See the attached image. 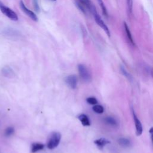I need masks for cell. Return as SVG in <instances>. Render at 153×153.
<instances>
[{"mask_svg": "<svg viewBox=\"0 0 153 153\" xmlns=\"http://www.w3.org/2000/svg\"><path fill=\"white\" fill-rule=\"evenodd\" d=\"M0 10L10 20L17 21L19 19L17 14L11 8L5 6L1 2H0Z\"/></svg>", "mask_w": 153, "mask_h": 153, "instance_id": "7a4b0ae2", "label": "cell"}, {"mask_svg": "<svg viewBox=\"0 0 153 153\" xmlns=\"http://www.w3.org/2000/svg\"><path fill=\"white\" fill-rule=\"evenodd\" d=\"M33 5L35 10L39 13V6L38 5V0H33Z\"/></svg>", "mask_w": 153, "mask_h": 153, "instance_id": "44dd1931", "label": "cell"}, {"mask_svg": "<svg viewBox=\"0 0 153 153\" xmlns=\"http://www.w3.org/2000/svg\"><path fill=\"white\" fill-rule=\"evenodd\" d=\"M149 133H150V134H151V140H152V143H153V127H152L149 129Z\"/></svg>", "mask_w": 153, "mask_h": 153, "instance_id": "603a6c76", "label": "cell"}, {"mask_svg": "<svg viewBox=\"0 0 153 153\" xmlns=\"http://www.w3.org/2000/svg\"><path fill=\"white\" fill-rule=\"evenodd\" d=\"M123 28H124V32L126 33V37H127V39L128 41V42L133 46H135V43H134V41L133 39V38L132 36V35H131V31L128 26V25H127V23L124 22L123 23Z\"/></svg>", "mask_w": 153, "mask_h": 153, "instance_id": "8992f818", "label": "cell"}, {"mask_svg": "<svg viewBox=\"0 0 153 153\" xmlns=\"http://www.w3.org/2000/svg\"><path fill=\"white\" fill-rule=\"evenodd\" d=\"M133 120L135 124V127H136V133L137 136H140L142 133L143 131V128L142 124L140 121V120L137 118V116L136 115L134 111H133Z\"/></svg>", "mask_w": 153, "mask_h": 153, "instance_id": "ba28073f", "label": "cell"}, {"mask_svg": "<svg viewBox=\"0 0 153 153\" xmlns=\"http://www.w3.org/2000/svg\"><path fill=\"white\" fill-rule=\"evenodd\" d=\"M92 15L93 16L96 23L105 31V32L106 33L108 36L110 37L111 36V33H110L109 29L108 27L107 26V25L105 23L103 20L102 19V18L100 17L99 14L97 13V11H95L94 13H93L92 14Z\"/></svg>", "mask_w": 153, "mask_h": 153, "instance_id": "3957f363", "label": "cell"}, {"mask_svg": "<svg viewBox=\"0 0 153 153\" xmlns=\"http://www.w3.org/2000/svg\"><path fill=\"white\" fill-rule=\"evenodd\" d=\"M44 145L42 143H33L31 145V149H30V151L32 153H35L39 151H41L42 149H44Z\"/></svg>", "mask_w": 153, "mask_h": 153, "instance_id": "30bf717a", "label": "cell"}, {"mask_svg": "<svg viewBox=\"0 0 153 153\" xmlns=\"http://www.w3.org/2000/svg\"><path fill=\"white\" fill-rule=\"evenodd\" d=\"M105 121L106 123H108V124L111 125V126H117V121L116 120L113 118V117H107L105 119Z\"/></svg>", "mask_w": 153, "mask_h": 153, "instance_id": "e0dca14e", "label": "cell"}, {"mask_svg": "<svg viewBox=\"0 0 153 153\" xmlns=\"http://www.w3.org/2000/svg\"><path fill=\"white\" fill-rule=\"evenodd\" d=\"M78 72L81 78L85 81L88 82L91 79V75L87 67L82 64H79L78 66Z\"/></svg>", "mask_w": 153, "mask_h": 153, "instance_id": "277c9868", "label": "cell"}, {"mask_svg": "<svg viewBox=\"0 0 153 153\" xmlns=\"http://www.w3.org/2000/svg\"><path fill=\"white\" fill-rule=\"evenodd\" d=\"M4 34L7 35V36H17L19 35V33L16 30L11 29V28L5 29L4 31Z\"/></svg>", "mask_w": 153, "mask_h": 153, "instance_id": "4fadbf2b", "label": "cell"}, {"mask_svg": "<svg viewBox=\"0 0 153 153\" xmlns=\"http://www.w3.org/2000/svg\"><path fill=\"white\" fill-rule=\"evenodd\" d=\"M94 143L99 149H102L105 145L109 144L110 143V141L105 138H100L95 140L94 141Z\"/></svg>", "mask_w": 153, "mask_h": 153, "instance_id": "9c48e42d", "label": "cell"}, {"mask_svg": "<svg viewBox=\"0 0 153 153\" xmlns=\"http://www.w3.org/2000/svg\"><path fill=\"white\" fill-rule=\"evenodd\" d=\"M2 73L4 74V75L7 76H9L10 75H12L13 74V71L12 69L9 68L8 66H6L3 68L2 69Z\"/></svg>", "mask_w": 153, "mask_h": 153, "instance_id": "ac0fdd59", "label": "cell"}, {"mask_svg": "<svg viewBox=\"0 0 153 153\" xmlns=\"http://www.w3.org/2000/svg\"><path fill=\"white\" fill-rule=\"evenodd\" d=\"M121 71H122V72L124 74V75H125V76H127V77H128V78H130V75L128 74V72L126 71V69L123 68V67H121Z\"/></svg>", "mask_w": 153, "mask_h": 153, "instance_id": "7402d4cb", "label": "cell"}, {"mask_svg": "<svg viewBox=\"0 0 153 153\" xmlns=\"http://www.w3.org/2000/svg\"><path fill=\"white\" fill-rule=\"evenodd\" d=\"M126 4H127V13L128 15H131L133 11V0H126Z\"/></svg>", "mask_w": 153, "mask_h": 153, "instance_id": "5bb4252c", "label": "cell"}, {"mask_svg": "<svg viewBox=\"0 0 153 153\" xmlns=\"http://www.w3.org/2000/svg\"><path fill=\"white\" fill-rule=\"evenodd\" d=\"M51 1H56V0H51Z\"/></svg>", "mask_w": 153, "mask_h": 153, "instance_id": "d4e9b609", "label": "cell"}, {"mask_svg": "<svg viewBox=\"0 0 153 153\" xmlns=\"http://www.w3.org/2000/svg\"><path fill=\"white\" fill-rule=\"evenodd\" d=\"M66 83L71 88H75L77 85V78L75 75H70L68 76L65 79Z\"/></svg>", "mask_w": 153, "mask_h": 153, "instance_id": "52a82bcc", "label": "cell"}, {"mask_svg": "<svg viewBox=\"0 0 153 153\" xmlns=\"http://www.w3.org/2000/svg\"><path fill=\"white\" fill-rule=\"evenodd\" d=\"M78 119L80 121V122L81 123V124H82V126H89L90 125V120L88 118V117L84 114H80L78 116Z\"/></svg>", "mask_w": 153, "mask_h": 153, "instance_id": "8fae6325", "label": "cell"}, {"mask_svg": "<svg viewBox=\"0 0 153 153\" xmlns=\"http://www.w3.org/2000/svg\"><path fill=\"white\" fill-rule=\"evenodd\" d=\"M151 75H152V76L153 77V68L151 69Z\"/></svg>", "mask_w": 153, "mask_h": 153, "instance_id": "cb8c5ba5", "label": "cell"}, {"mask_svg": "<svg viewBox=\"0 0 153 153\" xmlns=\"http://www.w3.org/2000/svg\"><path fill=\"white\" fill-rule=\"evenodd\" d=\"M93 110L94 112L97 114H102L104 111L103 107L100 105H96L93 107Z\"/></svg>", "mask_w": 153, "mask_h": 153, "instance_id": "2e32d148", "label": "cell"}, {"mask_svg": "<svg viewBox=\"0 0 153 153\" xmlns=\"http://www.w3.org/2000/svg\"><path fill=\"white\" fill-rule=\"evenodd\" d=\"M61 139V134L57 131L51 132L48 137L47 146L50 149L56 148L59 144Z\"/></svg>", "mask_w": 153, "mask_h": 153, "instance_id": "6da1fadb", "label": "cell"}, {"mask_svg": "<svg viewBox=\"0 0 153 153\" xmlns=\"http://www.w3.org/2000/svg\"><path fill=\"white\" fill-rule=\"evenodd\" d=\"M97 2H98V4H99V6L101 8V10H102V13H103V16L105 17H108V13L106 7L103 1L102 0H97Z\"/></svg>", "mask_w": 153, "mask_h": 153, "instance_id": "7c38bea8", "label": "cell"}, {"mask_svg": "<svg viewBox=\"0 0 153 153\" xmlns=\"http://www.w3.org/2000/svg\"><path fill=\"white\" fill-rule=\"evenodd\" d=\"M20 8L22 9V10L27 16H29L32 20H34V21H36L37 22L38 21V17L32 11H30V10H29L25 5L24 2H23L22 0H20Z\"/></svg>", "mask_w": 153, "mask_h": 153, "instance_id": "5b68a950", "label": "cell"}, {"mask_svg": "<svg viewBox=\"0 0 153 153\" xmlns=\"http://www.w3.org/2000/svg\"><path fill=\"white\" fill-rule=\"evenodd\" d=\"M86 101L90 105H96L97 103V99L94 97H89L87 98Z\"/></svg>", "mask_w": 153, "mask_h": 153, "instance_id": "d6986e66", "label": "cell"}, {"mask_svg": "<svg viewBox=\"0 0 153 153\" xmlns=\"http://www.w3.org/2000/svg\"><path fill=\"white\" fill-rule=\"evenodd\" d=\"M14 131V128L11 127H9L7 128V129L5 130V134L6 136H11V134H13Z\"/></svg>", "mask_w": 153, "mask_h": 153, "instance_id": "ffe728a7", "label": "cell"}, {"mask_svg": "<svg viewBox=\"0 0 153 153\" xmlns=\"http://www.w3.org/2000/svg\"><path fill=\"white\" fill-rule=\"evenodd\" d=\"M118 143L123 146H128L130 145V141L126 138H120L118 139Z\"/></svg>", "mask_w": 153, "mask_h": 153, "instance_id": "9a60e30c", "label": "cell"}]
</instances>
